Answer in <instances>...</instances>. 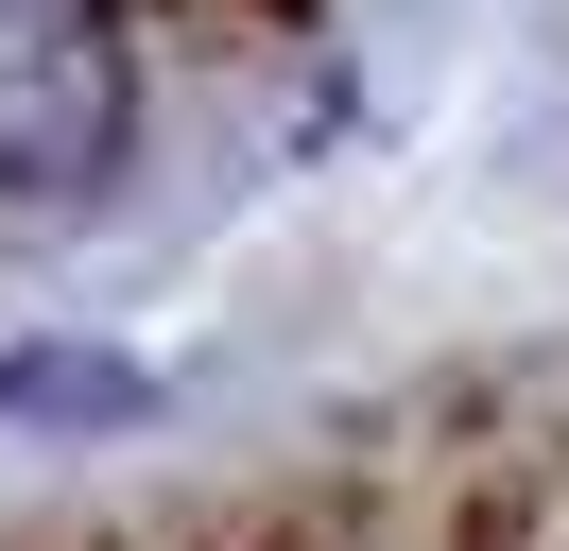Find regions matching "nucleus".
Wrapping results in <instances>:
<instances>
[{
	"label": "nucleus",
	"mask_w": 569,
	"mask_h": 551,
	"mask_svg": "<svg viewBox=\"0 0 569 551\" xmlns=\"http://www.w3.org/2000/svg\"><path fill=\"white\" fill-rule=\"evenodd\" d=\"M139 138V34L121 0H0V207L104 190Z\"/></svg>",
	"instance_id": "1"
}]
</instances>
